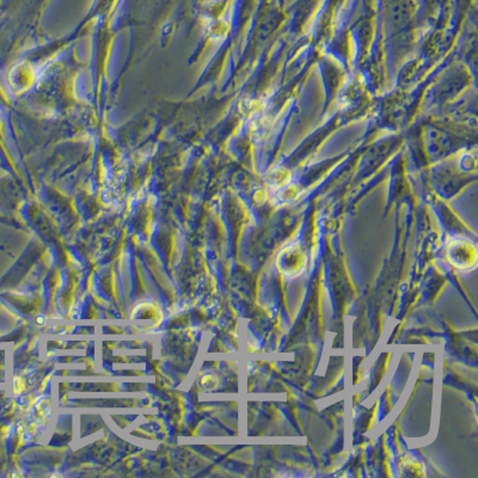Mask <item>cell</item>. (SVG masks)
Returning a JSON list of instances; mask_svg holds the SVG:
<instances>
[{
	"mask_svg": "<svg viewBox=\"0 0 478 478\" xmlns=\"http://www.w3.org/2000/svg\"><path fill=\"white\" fill-rule=\"evenodd\" d=\"M305 255L298 247L287 248L279 255L276 265L287 276L298 275L305 267Z\"/></svg>",
	"mask_w": 478,
	"mask_h": 478,
	"instance_id": "obj_1",
	"label": "cell"
},
{
	"mask_svg": "<svg viewBox=\"0 0 478 478\" xmlns=\"http://www.w3.org/2000/svg\"><path fill=\"white\" fill-rule=\"evenodd\" d=\"M476 249L467 242H454L449 248V260L454 267L462 270L474 268L476 265Z\"/></svg>",
	"mask_w": 478,
	"mask_h": 478,
	"instance_id": "obj_2",
	"label": "cell"
},
{
	"mask_svg": "<svg viewBox=\"0 0 478 478\" xmlns=\"http://www.w3.org/2000/svg\"><path fill=\"white\" fill-rule=\"evenodd\" d=\"M422 471V465L412 458L403 460L401 463V474L405 476H412H412H421L423 474Z\"/></svg>",
	"mask_w": 478,
	"mask_h": 478,
	"instance_id": "obj_3",
	"label": "cell"
}]
</instances>
